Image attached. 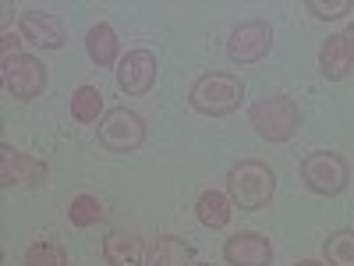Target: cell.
I'll return each mask as SVG.
<instances>
[{"label": "cell", "mask_w": 354, "mask_h": 266, "mask_svg": "<svg viewBox=\"0 0 354 266\" xmlns=\"http://www.w3.org/2000/svg\"><path fill=\"white\" fill-rule=\"evenodd\" d=\"M344 43H347V53H351V61H354V21L347 25V33H344Z\"/></svg>", "instance_id": "23"}, {"label": "cell", "mask_w": 354, "mask_h": 266, "mask_svg": "<svg viewBox=\"0 0 354 266\" xmlns=\"http://www.w3.org/2000/svg\"><path fill=\"white\" fill-rule=\"evenodd\" d=\"M294 266H326V263H319V259H301V263H294Z\"/></svg>", "instance_id": "24"}, {"label": "cell", "mask_w": 354, "mask_h": 266, "mask_svg": "<svg viewBox=\"0 0 354 266\" xmlns=\"http://www.w3.org/2000/svg\"><path fill=\"white\" fill-rule=\"evenodd\" d=\"M21 266H68V252H64V245L43 238V242H32L25 249Z\"/></svg>", "instance_id": "20"}, {"label": "cell", "mask_w": 354, "mask_h": 266, "mask_svg": "<svg viewBox=\"0 0 354 266\" xmlns=\"http://www.w3.org/2000/svg\"><path fill=\"white\" fill-rule=\"evenodd\" d=\"M18 33L25 43H32L39 50H64L68 46V25L50 11H25L18 18Z\"/></svg>", "instance_id": "11"}, {"label": "cell", "mask_w": 354, "mask_h": 266, "mask_svg": "<svg viewBox=\"0 0 354 266\" xmlns=\"http://www.w3.org/2000/svg\"><path fill=\"white\" fill-rule=\"evenodd\" d=\"M245 103V82L230 71H205L188 89V107L202 117H230Z\"/></svg>", "instance_id": "2"}, {"label": "cell", "mask_w": 354, "mask_h": 266, "mask_svg": "<svg viewBox=\"0 0 354 266\" xmlns=\"http://www.w3.org/2000/svg\"><path fill=\"white\" fill-rule=\"evenodd\" d=\"M4 85L18 103H32L46 93L50 71H46V64L39 61V57L18 53V57H11V61H4Z\"/></svg>", "instance_id": "7"}, {"label": "cell", "mask_w": 354, "mask_h": 266, "mask_svg": "<svg viewBox=\"0 0 354 266\" xmlns=\"http://www.w3.org/2000/svg\"><path fill=\"white\" fill-rule=\"evenodd\" d=\"M0 39H4V43H0V57H4V61H11V57H18L21 53V33H4V36H0Z\"/></svg>", "instance_id": "22"}, {"label": "cell", "mask_w": 354, "mask_h": 266, "mask_svg": "<svg viewBox=\"0 0 354 266\" xmlns=\"http://www.w3.org/2000/svg\"><path fill=\"white\" fill-rule=\"evenodd\" d=\"M227 195L230 202L245 213H259L270 206V199L277 195V174L266 160L245 157L238 163H230L227 170Z\"/></svg>", "instance_id": "1"}, {"label": "cell", "mask_w": 354, "mask_h": 266, "mask_svg": "<svg viewBox=\"0 0 354 266\" xmlns=\"http://www.w3.org/2000/svg\"><path fill=\"white\" fill-rule=\"evenodd\" d=\"M68 220H71V227L88 231V227H96V224L106 220V206H103L100 195L82 192V195H75V199L68 202Z\"/></svg>", "instance_id": "17"}, {"label": "cell", "mask_w": 354, "mask_h": 266, "mask_svg": "<svg viewBox=\"0 0 354 266\" xmlns=\"http://www.w3.org/2000/svg\"><path fill=\"white\" fill-rule=\"evenodd\" d=\"M319 71H322L326 82H344L354 71V61L347 53L344 36H330L326 43H322V50H319Z\"/></svg>", "instance_id": "16"}, {"label": "cell", "mask_w": 354, "mask_h": 266, "mask_svg": "<svg viewBox=\"0 0 354 266\" xmlns=\"http://www.w3.org/2000/svg\"><path fill=\"white\" fill-rule=\"evenodd\" d=\"M145 252H149V249L142 245V238H135V234H128V231H110L103 238L106 266H142Z\"/></svg>", "instance_id": "14"}, {"label": "cell", "mask_w": 354, "mask_h": 266, "mask_svg": "<svg viewBox=\"0 0 354 266\" xmlns=\"http://www.w3.org/2000/svg\"><path fill=\"white\" fill-rule=\"evenodd\" d=\"M298 170H301V181L312 195L333 199V195H344L351 188V163H347V157H340L333 150H315V153L301 157Z\"/></svg>", "instance_id": "4"}, {"label": "cell", "mask_w": 354, "mask_h": 266, "mask_svg": "<svg viewBox=\"0 0 354 266\" xmlns=\"http://www.w3.org/2000/svg\"><path fill=\"white\" fill-rule=\"evenodd\" d=\"M195 245L177 238V234H160L153 238L149 252H145V266H195Z\"/></svg>", "instance_id": "13"}, {"label": "cell", "mask_w": 354, "mask_h": 266, "mask_svg": "<svg viewBox=\"0 0 354 266\" xmlns=\"http://www.w3.org/2000/svg\"><path fill=\"white\" fill-rule=\"evenodd\" d=\"M322 263L326 266H354V231L340 227L322 242Z\"/></svg>", "instance_id": "19"}, {"label": "cell", "mask_w": 354, "mask_h": 266, "mask_svg": "<svg viewBox=\"0 0 354 266\" xmlns=\"http://www.w3.org/2000/svg\"><path fill=\"white\" fill-rule=\"evenodd\" d=\"M270 50H273V28L266 18H248L241 25H234L227 36V61L238 68L262 64L270 57Z\"/></svg>", "instance_id": "6"}, {"label": "cell", "mask_w": 354, "mask_h": 266, "mask_svg": "<svg viewBox=\"0 0 354 266\" xmlns=\"http://www.w3.org/2000/svg\"><path fill=\"white\" fill-rule=\"evenodd\" d=\"M113 71H117V89H121L124 96H149L156 89L160 64H156L153 50H128Z\"/></svg>", "instance_id": "9"}, {"label": "cell", "mask_w": 354, "mask_h": 266, "mask_svg": "<svg viewBox=\"0 0 354 266\" xmlns=\"http://www.w3.org/2000/svg\"><path fill=\"white\" fill-rule=\"evenodd\" d=\"M305 11L319 21H337L347 11H354V0H305Z\"/></svg>", "instance_id": "21"}, {"label": "cell", "mask_w": 354, "mask_h": 266, "mask_svg": "<svg viewBox=\"0 0 354 266\" xmlns=\"http://www.w3.org/2000/svg\"><path fill=\"white\" fill-rule=\"evenodd\" d=\"M230 217H234V202H230L227 192L209 188V192H202V195L195 199V220H198L202 227L223 231V227L230 224Z\"/></svg>", "instance_id": "15"}, {"label": "cell", "mask_w": 354, "mask_h": 266, "mask_svg": "<svg viewBox=\"0 0 354 266\" xmlns=\"http://www.w3.org/2000/svg\"><path fill=\"white\" fill-rule=\"evenodd\" d=\"M85 53H88V61H93L96 68L121 64V39H117V33H113L110 21H96V25L85 33Z\"/></svg>", "instance_id": "12"}, {"label": "cell", "mask_w": 354, "mask_h": 266, "mask_svg": "<svg viewBox=\"0 0 354 266\" xmlns=\"http://www.w3.org/2000/svg\"><path fill=\"white\" fill-rule=\"evenodd\" d=\"M195 266H213V263H195Z\"/></svg>", "instance_id": "25"}, {"label": "cell", "mask_w": 354, "mask_h": 266, "mask_svg": "<svg viewBox=\"0 0 354 266\" xmlns=\"http://www.w3.org/2000/svg\"><path fill=\"white\" fill-rule=\"evenodd\" d=\"M277 249L259 231H238L223 242V263L227 266H273Z\"/></svg>", "instance_id": "10"}, {"label": "cell", "mask_w": 354, "mask_h": 266, "mask_svg": "<svg viewBox=\"0 0 354 266\" xmlns=\"http://www.w3.org/2000/svg\"><path fill=\"white\" fill-rule=\"evenodd\" d=\"M46 177L50 167L43 160L15 150L11 142H0V188H39Z\"/></svg>", "instance_id": "8"}, {"label": "cell", "mask_w": 354, "mask_h": 266, "mask_svg": "<svg viewBox=\"0 0 354 266\" xmlns=\"http://www.w3.org/2000/svg\"><path fill=\"white\" fill-rule=\"evenodd\" d=\"M96 139L106 153H138L145 139H149V128H145L142 114L128 107H110L103 121L96 125Z\"/></svg>", "instance_id": "5"}, {"label": "cell", "mask_w": 354, "mask_h": 266, "mask_svg": "<svg viewBox=\"0 0 354 266\" xmlns=\"http://www.w3.org/2000/svg\"><path fill=\"white\" fill-rule=\"evenodd\" d=\"M71 117L78 125H96L103 121V93L96 85H78L75 93H71Z\"/></svg>", "instance_id": "18"}, {"label": "cell", "mask_w": 354, "mask_h": 266, "mask_svg": "<svg viewBox=\"0 0 354 266\" xmlns=\"http://www.w3.org/2000/svg\"><path fill=\"white\" fill-rule=\"evenodd\" d=\"M248 125L255 128L259 139L283 145L301 132V107L287 93H266L248 107Z\"/></svg>", "instance_id": "3"}]
</instances>
